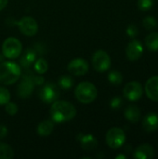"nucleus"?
I'll return each instance as SVG.
<instances>
[{"label": "nucleus", "instance_id": "f257e3e1", "mask_svg": "<svg viewBox=\"0 0 158 159\" xmlns=\"http://www.w3.org/2000/svg\"><path fill=\"white\" fill-rule=\"evenodd\" d=\"M76 115L75 107L66 101H55L50 108V116L56 123H63L73 119Z\"/></svg>", "mask_w": 158, "mask_h": 159}, {"label": "nucleus", "instance_id": "f03ea898", "mask_svg": "<svg viewBox=\"0 0 158 159\" xmlns=\"http://www.w3.org/2000/svg\"><path fill=\"white\" fill-rule=\"evenodd\" d=\"M20 67L13 61H4L0 63V83L3 85H12L20 76Z\"/></svg>", "mask_w": 158, "mask_h": 159}, {"label": "nucleus", "instance_id": "7ed1b4c3", "mask_svg": "<svg viewBox=\"0 0 158 159\" xmlns=\"http://www.w3.org/2000/svg\"><path fill=\"white\" fill-rule=\"evenodd\" d=\"M74 95L82 103H90L94 102L98 95L96 87L90 82H81L75 88Z\"/></svg>", "mask_w": 158, "mask_h": 159}, {"label": "nucleus", "instance_id": "20e7f679", "mask_svg": "<svg viewBox=\"0 0 158 159\" xmlns=\"http://www.w3.org/2000/svg\"><path fill=\"white\" fill-rule=\"evenodd\" d=\"M22 51V45L19 39L15 37L7 38L2 45V52L6 58L16 59Z\"/></svg>", "mask_w": 158, "mask_h": 159}, {"label": "nucleus", "instance_id": "39448f33", "mask_svg": "<svg viewBox=\"0 0 158 159\" xmlns=\"http://www.w3.org/2000/svg\"><path fill=\"white\" fill-rule=\"evenodd\" d=\"M106 143L112 149H118L126 142V134L120 128H112L106 133Z\"/></svg>", "mask_w": 158, "mask_h": 159}, {"label": "nucleus", "instance_id": "423d86ee", "mask_svg": "<svg viewBox=\"0 0 158 159\" xmlns=\"http://www.w3.org/2000/svg\"><path fill=\"white\" fill-rule=\"evenodd\" d=\"M38 96L43 102L51 103V102L57 101L60 96L59 87L54 83L47 82L39 89Z\"/></svg>", "mask_w": 158, "mask_h": 159}, {"label": "nucleus", "instance_id": "0eeeda50", "mask_svg": "<svg viewBox=\"0 0 158 159\" xmlns=\"http://www.w3.org/2000/svg\"><path fill=\"white\" fill-rule=\"evenodd\" d=\"M92 65L100 73L106 72L111 66V59L104 50H97L92 56Z\"/></svg>", "mask_w": 158, "mask_h": 159}, {"label": "nucleus", "instance_id": "6e6552de", "mask_svg": "<svg viewBox=\"0 0 158 159\" xmlns=\"http://www.w3.org/2000/svg\"><path fill=\"white\" fill-rule=\"evenodd\" d=\"M123 93H124L125 98L128 99L129 101L136 102L141 99V97L142 96L143 90L140 82L131 81L125 86L123 89Z\"/></svg>", "mask_w": 158, "mask_h": 159}, {"label": "nucleus", "instance_id": "1a4fd4ad", "mask_svg": "<svg viewBox=\"0 0 158 159\" xmlns=\"http://www.w3.org/2000/svg\"><path fill=\"white\" fill-rule=\"evenodd\" d=\"M34 85L35 84L34 82V75H32V73L29 75H24L22 80L18 86V95L20 98H28L33 93Z\"/></svg>", "mask_w": 158, "mask_h": 159}, {"label": "nucleus", "instance_id": "9d476101", "mask_svg": "<svg viewBox=\"0 0 158 159\" xmlns=\"http://www.w3.org/2000/svg\"><path fill=\"white\" fill-rule=\"evenodd\" d=\"M16 23L18 24L20 31L27 36H33L37 33V22L32 17H23L20 21Z\"/></svg>", "mask_w": 158, "mask_h": 159}, {"label": "nucleus", "instance_id": "9b49d317", "mask_svg": "<svg viewBox=\"0 0 158 159\" xmlns=\"http://www.w3.org/2000/svg\"><path fill=\"white\" fill-rule=\"evenodd\" d=\"M67 69L69 73H71L74 75H84L88 71V63L86 60L81 58L74 59L69 62Z\"/></svg>", "mask_w": 158, "mask_h": 159}, {"label": "nucleus", "instance_id": "f8f14e48", "mask_svg": "<svg viewBox=\"0 0 158 159\" xmlns=\"http://www.w3.org/2000/svg\"><path fill=\"white\" fill-rule=\"evenodd\" d=\"M142 53H143V47L141 41L134 39L128 44L126 48V55L129 61H135L139 60L142 57Z\"/></svg>", "mask_w": 158, "mask_h": 159}, {"label": "nucleus", "instance_id": "ddd939ff", "mask_svg": "<svg viewBox=\"0 0 158 159\" xmlns=\"http://www.w3.org/2000/svg\"><path fill=\"white\" fill-rule=\"evenodd\" d=\"M145 92L150 100L158 102V75L152 76L147 80L145 84Z\"/></svg>", "mask_w": 158, "mask_h": 159}, {"label": "nucleus", "instance_id": "4468645a", "mask_svg": "<svg viewBox=\"0 0 158 159\" xmlns=\"http://www.w3.org/2000/svg\"><path fill=\"white\" fill-rule=\"evenodd\" d=\"M136 159H152L155 157V149L148 143H143L136 148L133 155Z\"/></svg>", "mask_w": 158, "mask_h": 159}, {"label": "nucleus", "instance_id": "2eb2a0df", "mask_svg": "<svg viewBox=\"0 0 158 159\" xmlns=\"http://www.w3.org/2000/svg\"><path fill=\"white\" fill-rule=\"evenodd\" d=\"M142 127L147 132H154L158 129V115L156 113L147 114L142 121Z\"/></svg>", "mask_w": 158, "mask_h": 159}, {"label": "nucleus", "instance_id": "dca6fc26", "mask_svg": "<svg viewBox=\"0 0 158 159\" xmlns=\"http://www.w3.org/2000/svg\"><path fill=\"white\" fill-rule=\"evenodd\" d=\"M125 117L131 123H137L141 118V110L136 105H129L125 110Z\"/></svg>", "mask_w": 158, "mask_h": 159}, {"label": "nucleus", "instance_id": "f3484780", "mask_svg": "<svg viewBox=\"0 0 158 159\" xmlns=\"http://www.w3.org/2000/svg\"><path fill=\"white\" fill-rule=\"evenodd\" d=\"M81 147L86 151H91L98 146V142L93 135H83L80 139Z\"/></svg>", "mask_w": 158, "mask_h": 159}, {"label": "nucleus", "instance_id": "a211bd4d", "mask_svg": "<svg viewBox=\"0 0 158 159\" xmlns=\"http://www.w3.org/2000/svg\"><path fill=\"white\" fill-rule=\"evenodd\" d=\"M53 129H54L53 122L50 120H45V121H42L38 124L36 130L40 136L46 137V136H48L53 131Z\"/></svg>", "mask_w": 158, "mask_h": 159}, {"label": "nucleus", "instance_id": "6ab92c4d", "mask_svg": "<svg viewBox=\"0 0 158 159\" xmlns=\"http://www.w3.org/2000/svg\"><path fill=\"white\" fill-rule=\"evenodd\" d=\"M35 52L34 49L32 48H27L24 52L23 55L20 58V64L21 66H23L24 68H28L32 65V63L35 61Z\"/></svg>", "mask_w": 158, "mask_h": 159}, {"label": "nucleus", "instance_id": "aec40b11", "mask_svg": "<svg viewBox=\"0 0 158 159\" xmlns=\"http://www.w3.org/2000/svg\"><path fill=\"white\" fill-rule=\"evenodd\" d=\"M146 48L151 51L158 50V33H150L145 38Z\"/></svg>", "mask_w": 158, "mask_h": 159}, {"label": "nucleus", "instance_id": "412c9836", "mask_svg": "<svg viewBox=\"0 0 158 159\" xmlns=\"http://www.w3.org/2000/svg\"><path fill=\"white\" fill-rule=\"evenodd\" d=\"M14 156L12 148L4 143H0V159H11Z\"/></svg>", "mask_w": 158, "mask_h": 159}, {"label": "nucleus", "instance_id": "4be33fe9", "mask_svg": "<svg viewBox=\"0 0 158 159\" xmlns=\"http://www.w3.org/2000/svg\"><path fill=\"white\" fill-rule=\"evenodd\" d=\"M108 80L110 81V83H112L113 85L118 86L122 83L123 81V76L122 74L116 70H113L109 73L108 75Z\"/></svg>", "mask_w": 158, "mask_h": 159}, {"label": "nucleus", "instance_id": "5701e85b", "mask_svg": "<svg viewBox=\"0 0 158 159\" xmlns=\"http://www.w3.org/2000/svg\"><path fill=\"white\" fill-rule=\"evenodd\" d=\"M58 85L63 89H69L74 85V80L70 75H62L58 80Z\"/></svg>", "mask_w": 158, "mask_h": 159}, {"label": "nucleus", "instance_id": "b1692460", "mask_svg": "<svg viewBox=\"0 0 158 159\" xmlns=\"http://www.w3.org/2000/svg\"><path fill=\"white\" fill-rule=\"evenodd\" d=\"M142 24H143L144 28H146L147 30H153L157 27L158 23L156 18H154L152 16H148V17L144 18V20H142Z\"/></svg>", "mask_w": 158, "mask_h": 159}, {"label": "nucleus", "instance_id": "393cba45", "mask_svg": "<svg viewBox=\"0 0 158 159\" xmlns=\"http://www.w3.org/2000/svg\"><path fill=\"white\" fill-rule=\"evenodd\" d=\"M34 69L38 74H44L47 71V63L44 59H38L34 63Z\"/></svg>", "mask_w": 158, "mask_h": 159}, {"label": "nucleus", "instance_id": "a878e982", "mask_svg": "<svg viewBox=\"0 0 158 159\" xmlns=\"http://www.w3.org/2000/svg\"><path fill=\"white\" fill-rule=\"evenodd\" d=\"M154 6V0H138V7L142 11H147Z\"/></svg>", "mask_w": 158, "mask_h": 159}, {"label": "nucleus", "instance_id": "bb28decb", "mask_svg": "<svg viewBox=\"0 0 158 159\" xmlns=\"http://www.w3.org/2000/svg\"><path fill=\"white\" fill-rule=\"evenodd\" d=\"M10 100V94L8 90L3 87H0V105L6 104Z\"/></svg>", "mask_w": 158, "mask_h": 159}, {"label": "nucleus", "instance_id": "cd10ccee", "mask_svg": "<svg viewBox=\"0 0 158 159\" xmlns=\"http://www.w3.org/2000/svg\"><path fill=\"white\" fill-rule=\"evenodd\" d=\"M6 112L9 115V116H15L18 112V106L17 104L13 103V102H7L6 103Z\"/></svg>", "mask_w": 158, "mask_h": 159}, {"label": "nucleus", "instance_id": "c85d7f7f", "mask_svg": "<svg viewBox=\"0 0 158 159\" xmlns=\"http://www.w3.org/2000/svg\"><path fill=\"white\" fill-rule=\"evenodd\" d=\"M127 34L129 37H136L138 34H139V29L136 25L134 24H129L128 27H127Z\"/></svg>", "mask_w": 158, "mask_h": 159}, {"label": "nucleus", "instance_id": "c756f323", "mask_svg": "<svg viewBox=\"0 0 158 159\" xmlns=\"http://www.w3.org/2000/svg\"><path fill=\"white\" fill-rule=\"evenodd\" d=\"M122 105V99L120 97H115L110 102V106L112 109H119Z\"/></svg>", "mask_w": 158, "mask_h": 159}, {"label": "nucleus", "instance_id": "7c9ffc66", "mask_svg": "<svg viewBox=\"0 0 158 159\" xmlns=\"http://www.w3.org/2000/svg\"><path fill=\"white\" fill-rule=\"evenodd\" d=\"M7 135V129L4 125H0V139H4Z\"/></svg>", "mask_w": 158, "mask_h": 159}, {"label": "nucleus", "instance_id": "2f4dec72", "mask_svg": "<svg viewBox=\"0 0 158 159\" xmlns=\"http://www.w3.org/2000/svg\"><path fill=\"white\" fill-rule=\"evenodd\" d=\"M44 81L45 80L42 76H34V82L35 85H43Z\"/></svg>", "mask_w": 158, "mask_h": 159}, {"label": "nucleus", "instance_id": "473e14b6", "mask_svg": "<svg viewBox=\"0 0 158 159\" xmlns=\"http://www.w3.org/2000/svg\"><path fill=\"white\" fill-rule=\"evenodd\" d=\"M7 1L8 0H0V10H2L4 7H6V6L7 5Z\"/></svg>", "mask_w": 158, "mask_h": 159}, {"label": "nucleus", "instance_id": "72a5a7b5", "mask_svg": "<svg viewBox=\"0 0 158 159\" xmlns=\"http://www.w3.org/2000/svg\"><path fill=\"white\" fill-rule=\"evenodd\" d=\"M115 158H116V159H119V158L125 159V158H126V156H124V155H119V156H117V157H116Z\"/></svg>", "mask_w": 158, "mask_h": 159}]
</instances>
